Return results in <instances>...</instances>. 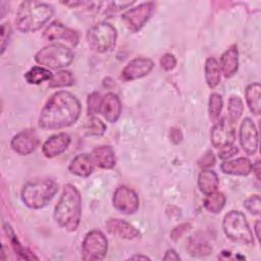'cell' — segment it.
<instances>
[{
    "label": "cell",
    "mask_w": 261,
    "mask_h": 261,
    "mask_svg": "<svg viewBox=\"0 0 261 261\" xmlns=\"http://www.w3.org/2000/svg\"><path fill=\"white\" fill-rule=\"evenodd\" d=\"M81 112V103L73 94L67 91L55 92L40 112L39 126L43 129L68 127L76 122Z\"/></svg>",
    "instance_id": "1"
},
{
    "label": "cell",
    "mask_w": 261,
    "mask_h": 261,
    "mask_svg": "<svg viewBox=\"0 0 261 261\" xmlns=\"http://www.w3.org/2000/svg\"><path fill=\"white\" fill-rule=\"evenodd\" d=\"M82 215V198L77 189L67 184L64 186L57 205L54 208L55 222L67 231H74L80 225Z\"/></svg>",
    "instance_id": "2"
},
{
    "label": "cell",
    "mask_w": 261,
    "mask_h": 261,
    "mask_svg": "<svg viewBox=\"0 0 261 261\" xmlns=\"http://www.w3.org/2000/svg\"><path fill=\"white\" fill-rule=\"evenodd\" d=\"M53 8L38 1H23L18 6L14 24L21 33H32L41 29L52 16Z\"/></svg>",
    "instance_id": "3"
},
{
    "label": "cell",
    "mask_w": 261,
    "mask_h": 261,
    "mask_svg": "<svg viewBox=\"0 0 261 261\" xmlns=\"http://www.w3.org/2000/svg\"><path fill=\"white\" fill-rule=\"evenodd\" d=\"M58 191V185L53 179H37L25 184L21 190V200L31 209L46 206Z\"/></svg>",
    "instance_id": "4"
},
{
    "label": "cell",
    "mask_w": 261,
    "mask_h": 261,
    "mask_svg": "<svg viewBox=\"0 0 261 261\" xmlns=\"http://www.w3.org/2000/svg\"><path fill=\"white\" fill-rule=\"evenodd\" d=\"M224 233L232 242L251 246L254 244L253 233L250 229L245 215L237 210H231L225 214L222 221Z\"/></svg>",
    "instance_id": "5"
},
{
    "label": "cell",
    "mask_w": 261,
    "mask_h": 261,
    "mask_svg": "<svg viewBox=\"0 0 261 261\" xmlns=\"http://www.w3.org/2000/svg\"><path fill=\"white\" fill-rule=\"evenodd\" d=\"M73 60V53L70 48L51 44L43 47L35 55V61L43 67L58 69L68 66Z\"/></svg>",
    "instance_id": "6"
},
{
    "label": "cell",
    "mask_w": 261,
    "mask_h": 261,
    "mask_svg": "<svg viewBox=\"0 0 261 261\" xmlns=\"http://www.w3.org/2000/svg\"><path fill=\"white\" fill-rule=\"evenodd\" d=\"M116 38V29L108 22L97 23L87 33V41L90 48L99 53L110 51L115 46Z\"/></svg>",
    "instance_id": "7"
},
{
    "label": "cell",
    "mask_w": 261,
    "mask_h": 261,
    "mask_svg": "<svg viewBox=\"0 0 261 261\" xmlns=\"http://www.w3.org/2000/svg\"><path fill=\"white\" fill-rule=\"evenodd\" d=\"M107 239L101 230L93 229L89 231L82 244L83 259L85 261H98L104 259L107 254Z\"/></svg>",
    "instance_id": "8"
},
{
    "label": "cell",
    "mask_w": 261,
    "mask_h": 261,
    "mask_svg": "<svg viewBox=\"0 0 261 261\" xmlns=\"http://www.w3.org/2000/svg\"><path fill=\"white\" fill-rule=\"evenodd\" d=\"M43 37L53 44H60L68 48L75 47L80 40V36L75 31L65 27L57 20H54L47 25L44 30Z\"/></svg>",
    "instance_id": "9"
},
{
    "label": "cell",
    "mask_w": 261,
    "mask_h": 261,
    "mask_svg": "<svg viewBox=\"0 0 261 261\" xmlns=\"http://www.w3.org/2000/svg\"><path fill=\"white\" fill-rule=\"evenodd\" d=\"M154 9V3L145 2L125 11L121 19L125 27L133 33L139 32L150 18Z\"/></svg>",
    "instance_id": "10"
},
{
    "label": "cell",
    "mask_w": 261,
    "mask_h": 261,
    "mask_svg": "<svg viewBox=\"0 0 261 261\" xmlns=\"http://www.w3.org/2000/svg\"><path fill=\"white\" fill-rule=\"evenodd\" d=\"M139 203V198L136 192L127 187H118L113 194V207L123 214H133L137 212Z\"/></svg>",
    "instance_id": "11"
},
{
    "label": "cell",
    "mask_w": 261,
    "mask_h": 261,
    "mask_svg": "<svg viewBox=\"0 0 261 261\" xmlns=\"http://www.w3.org/2000/svg\"><path fill=\"white\" fill-rule=\"evenodd\" d=\"M236 139L232 123L226 118H221L213 125L211 129V143L217 148L221 149L225 146L232 145Z\"/></svg>",
    "instance_id": "12"
},
{
    "label": "cell",
    "mask_w": 261,
    "mask_h": 261,
    "mask_svg": "<svg viewBox=\"0 0 261 261\" xmlns=\"http://www.w3.org/2000/svg\"><path fill=\"white\" fill-rule=\"evenodd\" d=\"M258 130L250 118H245L240 126V144L248 155H254L258 149Z\"/></svg>",
    "instance_id": "13"
},
{
    "label": "cell",
    "mask_w": 261,
    "mask_h": 261,
    "mask_svg": "<svg viewBox=\"0 0 261 261\" xmlns=\"http://www.w3.org/2000/svg\"><path fill=\"white\" fill-rule=\"evenodd\" d=\"M154 67V63L149 58L137 57L130 60L121 71V79L129 82L141 79L151 72Z\"/></svg>",
    "instance_id": "14"
},
{
    "label": "cell",
    "mask_w": 261,
    "mask_h": 261,
    "mask_svg": "<svg viewBox=\"0 0 261 261\" xmlns=\"http://www.w3.org/2000/svg\"><path fill=\"white\" fill-rule=\"evenodd\" d=\"M38 144L39 140L34 129H24L11 139L10 147L19 155H29L36 150Z\"/></svg>",
    "instance_id": "15"
},
{
    "label": "cell",
    "mask_w": 261,
    "mask_h": 261,
    "mask_svg": "<svg viewBox=\"0 0 261 261\" xmlns=\"http://www.w3.org/2000/svg\"><path fill=\"white\" fill-rule=\"evenodd\" d=\"M106 230L117 238L124 240H137L141 237V232L133 224L118 218H111L105 223Z\"/></svg>",
    "instance_id": "16"
},
{
    "label": "cell",
    "mask_w": 261,
    "mask_h": 261,
    "mask_svg": "<svg viewBox=\"0 0 261 261\" xmlns=\"http://www.w3.org/2000/svg\"><path fill=\"white\" fill-rule=\"evenodd\" d=\"M71 142L70 137L65 133H59L49 137L42 146V152L47 158L56 157L62 154Z\"/></svg>",
    "instance_id": "17"
},
{
    "label": "cell",
    "mask_w": 261,
    "mask_h": 261,
    "mask_svg": "<svg viewBox=\"0 0 261 261\" xmlns=\"http://www.w3.org/2000/svg\"><path fill=\"white\" fill-rule=\"evenodd\" d=\"M100 113L108 122H115L121 113V103L114 93H107L102 97Z\"/></svg>",
    "instance_id": "18"
},
{
    "label": "cell",
    "mask_w": 261,
    "mask_h": 261,
    "mask_svg": "<svg viewBox=\"0 0 261 261\" xmlns=\"http://www.w3.org/2000/svg\"><path fill=\"white\" fill-rule=\"evenodd\" d=\"M95 161L90 154H79L73 157L68 165V170L80 177H88L95 168Z\"/></svg>",
    "instance_id": "19"
},
{
    "label": "cell",
    "mask_w": 261,
    "mask_h": 261,
    "mask_svg": "<svg viewBox=\"0 0 261 261\" xmlns=\"http://www.w3.org/2000/svg\"><path fill=\"white\" fill-rule=\"evenodd\" d=\"M220 71L223 73L225 77L232 76L239 68V52L237 45H231L228 49H226L221 57L219 63Z\"/></svg>",
    "instance_id": "20"
},
{
    "label": "cell",
    "mask_w": 261,
    "mask_h": 261,
    "mask_svg": "<svg viewBox=\"0 0 261 261\" xmlns=\"http://www.w3.org/2000/svg\"><path fill=\"white\" fill-rule=\"evenodd\" d=\"M252 167L253 164L251 161L245 157L224 161L220 165L221 171L230 175H248L251 173Z\"/></svg>",
    "instance_id": "21"
},
{
    "label": "cell",
    "mask_w": 261,
    "mask_h": 261,
    "mask_svg": "<svg viewBox=\"0 0 261 261\" xmlns=\"http://www.w3.org/2000/svg\"><path fill=\"white\" fill-rule=\"evenodd\" d=\"M95 164L103 169H111L115 165V154L111 146L102 145L96 147L92 152Z\"/></svg>",
    "instance_id": "22"
},
{
    "label": "cell",
    "mask_w": 261,
    "mask_h": 261,
    "mask_svg": "<svg viewBox=\"0 0 261 261\" xmlns=\"http://www.w3.org/2000/svg\"><path fill=\"white\" fill-rule=\"evenodd\" d=\"M219 179L217 174L210 169H203L198 175V188L206 196L217 191Z\"/></svg>",
    "instance_id": "23"
},
{
    "label": "cell",
    "mask_w": 261,
    "mask_h": 261,
    "mask_svg": "<svg viewBox=\"0 0 261 261\" xmlns=\"http://www.w3.org/2000/svg\"><path fill=\"white\" fill-rule=\"evenodd\" d=\"M4 231L11 244V247L13 249V251L15 252V254H17L21 259H27V260H38L39 258L37 256H35L31 251H29L24 246H22V244L19 242V240L17 239L16 234L14 233L13 229L11 228V226L8 223L4 224Z\"/></svg>",
    "instance_id": "24"
},
{
    "label": "cell",
    "mask_w": 261,
    "mask_h": 261,
    "mask_svg": "<svg viewBox=\"0 0 261 261\" xmlns=\"http://www.w3.org/2000/svg\"><path fill=\"white\" fill-rule=\"evenodd\" d=\"M245 97L247 104L252 111L253 114L259 115L261 111V104H260V98H261V86L258 83L250 84L245 91Z\"/></svg>",
    "instance_id": "25"
},
{
    "label": "cell",
    "mask_w": 261,
    "mask_h": 261,
    "mask_svg": "<svg viewBox=\"0 0 261 261\" xmlns=\"http://www.w3.org/2000/svg\"><path fill=\"white\" fill-rule=\"evenodd\" d=\"M221 71L219 63L214 57L207 58L205 62V80L209 88L214 89L220 83Z\"/></svg>",
    "instance_id": "26"
},
{
    "label": "cell",
    "mask_w": 261,
    "mask_h": 261,
    "mask_svg": "<svg viewBox=\"0 0 261 261\" xmlns=\"http://www.w3.org/2000/svg\"><path fill=\"white\" fill-rule=\"evenodd\" d=\"M188 251L194 257H203L208 256L212 252V247L205 239L193 237L189 241Z\"/></svg>",
    "instance_id": "27"
},
{
    "label": "cell",
    "mask_w": 261,
    "mask_h": 261,
    "mask_svg": "<svg viewBox=\"0 0 261 261\" xmlns=\"http://www.w3.org/2000/svg\"><path fill=\"white\" fill-rule=\"evenodd\" d=\"M53 73L46 67L43 66H33L30 70L24 73V79L29 84L39 85L45 81H50Z\"/></svg>",
    "instance_id": "28"
},
{
    "label": "cell",
    "mask_w": 261,
    "mask_h": 261,
    "mask_svg": "<svg viewBox=\"0 0 261 261\" xmlns=\"http://www.w3.org/2000/svg\"><path fill=\"white\" fill-rule=\"evenodd\" d=\"M203 205L208 212L217 214L223 209L225 205V196L223 193H220L217 191L212 194L206 195Z\"/></svg>",
    "instance_id": "29"
},
{
    "label": "cell",
    "mask_w": 261,
    "mask_h": 261,
    "mask_svg": "<svg viewBox=\"0 0 261 261\" xmlns=\"http://www.w3.org/2000/svg\"><path fill=\"white\" fill-rule=\"evenodd\" d=\"M74 84V77L70 71L59 70L53 74L49 81V88H62L70 87Z\"/></svg>",
    "instance_id": "30"
},
{
    "label": "cell",
    "mask_w": 261,
    "mask_h": 261,
    "mask_svg": "<svg viewBox=\"0 0 261 261\" xmlns=\"http://www.w3.org/2000/svg\"><path fill=\"white\" fill-rule=\"evenodd\" d=\"M83 130L85 133V135L87 136H102L105 130H106V125L104 124V122L95 117V116H91L89 120H87L84 125H83Z\"/></svg>",
    "instance_id": "31"
},
{
    "label": "cell",
    "mask_w": 261,
    "mask_h": 261,
    "mask_svg": "<svg viewBox=\"0 0 261 261\" xmlns=\"http://www.w3.org/2000/svg\"><path fill=\"white\" fill-rule=\"evenodd\" d=\"M244 110V104L242 99L239 96H231L228 99L227 103V113H228V120L231 123H234L239 120Z\"/></svg>",
    "instance_id": "32"
},
{
    "label": "cell",
    "mask_w": 261,
    "mask_h": 261,
    "mask_svg": "<svg viewBox=\"0 0 261 261\" xmlns=\"http://www.w3.org/2000/svg\"><path fill=\"white\" fill-rule=\"evenodd\" d=\"M223 107V101L222 97L216 93L211 94L209 98V105H208V112H209V117L212 121H216L220 113L222 111Z\"/></svg>",
    "instance_id": "33"
},
{
    "label": "cell",
    "mask_w": 261,
    "mask_h": 261,
    "mask_svg": "<svg viewBox=\"0 0 261 261\" xmlns=\"http://www.w3.org/2000/svg\"><path fill=\"white\" fill-rule=\"evenodd\" d=\"M101 102H102V97L97 92H93L88 96L87 104H88V114L90 116H94L95 114L100 113Z\"/></svg>",
    "instance_id": "34"
},
{
    "label": "cell",
    "mask_w": 261,
    "mask_h": 261,
    "mask_svg": "<svg viewBox=\"0 0 261 261\" xmlns=\"http://www.w3.org/2000/svg\"><path fill=\"white\" fill-rule=\"evenodd\" d=\"M244 207L252 214H260V197L259 195H253L244 202Z\"/></svg>",
    "instance_id": "35"
},
{
    "label": "cell",
    "mask_w": 261,
    "mask_h": 261,
    "mask_svg": "<svg viewBox=\"0 0 261 261\" xmlns=\"http://www.w3.org/2000/svg\"><path fill=\"white\" fill-rule=\"evenodd\" d=\"M0 34H1V54H3L8 45L10 36H11V28L8 22H4L1 24V33Z\"/></svg>",
    "instance_id": "36"
},
{
    "label": "cell",
    "mask_w": 261,
    "mask_h": 261,
    "mask_svg": "<svg viewBox=\"0 0 261 261\" xmlns=\"http://www.w3.org/2000/svg\"><path fill=\"white\" fill-rule=\"evenodd\" d=\"M160 65L163 69L165 70H171L175 67L176 65V59L174 57V55L170 54V53H166L164 54L161 58H160Z\"/></svg>",
    "instance_id": "37"
},
{
    "label": "cell",
    "mask_w": 261,
    "mask_h": 261,
    "mask_svg": "<svg viewBox=\"0 0 261 261\" xmlns=\"http://www.w3.org/2000/svg\"><path fill=\"white\" fill-rule=\"evenodd\" d=\"M238 152H239L238 148L236 146H233V144H232V145H228V146L221 148L218 152V156L220 159L227 160V159L231 158L233 155H236Z\"/></svg>",
    "instance_id": "38"
},
{
    "label": "cell",
    "mask_w": 261,
    "mask_h": 261,
    "mask_svg": "<svg viewBox=\"0 0 261 261\" xmlns=\"http://www.w3.org/2000/svg\"><path fill=\"white\" fill-rule=\"evenodd\" d=\"M215 164V157L214 154L211 151H208L206 154H204V156L199 160V165L203 168V169H208L211 166H213Z\"/></svg>",
    "instance_id": "39"
},
{
    "label": "cell",
    "mask_w": 261,
    "mask_h": 261,
    "mask_svg": "<svg viewBox=\"0 0 261 261\" xmlns=\"http://www.w3.org/2000/svg\"><path fill=\"white\" fill-rule=\"evenodd\" d=\"M189 227H190V225L187 224V223H184V224H180V225L176 226V227L171 231V233H170L171 239L174 240V241H176L177 239L181 238V236H182L187 230H189Z\"/></svg>",
    "instance_id": "40"
},
{
    "label": "cell",
    "mask_w": 261,
    "mask_h": 261,
    "mask_svg": "<svg viewBox=\"0 0 261 261\" xmlns=\"http://www.w3.org/2000/svg\"><path fill=\"white\" fill-rule=\"evenodd\" d=\"M163 260H180V257L177 255V253L173 249H169L166 251Z\"/></svg>",
    "instance_id": "41"
},
{
    "label": "cell",
    "mask_w": 261,
    "mask_h": 261,
    "mask_svg": "<svg viewBox=\"0 0 261 261\" xmlns=\"http://www.w3.org/2000/svg\"><path fill=\"white\" fill-rule=\"evenodd\" d=\"M252 171L255 172L256 177H257V179L259 180V178H260V175H259V172H260V163H259V161H257L255 164H253Z\"/></svg>",
    "instance_id": "42"
},
{
    "label": "cell",
    "mask_w": 261,
    "mask_h": 261,
    "mask_svg": "<svg viewBox=\"0 0 261 261\" xmlns=\"http://www.w3.org/2000/svg\"><path fill=\"white\" fill-rule=\"evenodd\" d=\"M129 259H132V260H140V259H143V260H149L150 258L148 257V256H142V255H134V256H132V257H129Z\"/></svg>",
    "instance_id": "43"
},
{
    "label": "cell",
    "mask_w": 261,
    "mask_h": 261,
    "mask_svg": "<svg viewBox=\"0 0 261 261\" xmlns=\"http://www.w3.org/2000/svg\"><path fill=\"white\" fill-rule=\"evenodd\" d=\"M259 229H260V221H256L255 223V231H256V237L257 239H260V233H259Z\"/></svg>",
    "instance_id": "44"
}]
</instances>
